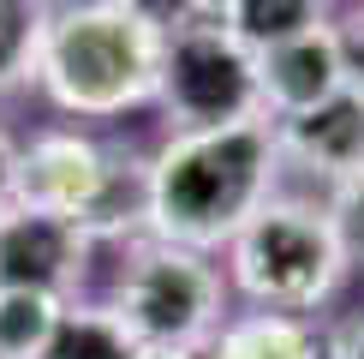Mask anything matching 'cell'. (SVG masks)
I'll return each mask as SVG.
<instances>
[{
  "label": "cell",
  "mask_w": 364,
  "mask_h": 359,
  "mask_svg": "<svg viewBox=\"0 0 364 359\" xmlns=\"http://www.w3.org/2000/svg\"><path fill=\"white\" fill-rule=\"evenodd\" d=\"M275 186L281 144L269 114L168 132V144L144 162V234L209 258L275 198Z\"/></svg>",
  "instance_id": "obj_1"
},
{
  "label": "cell",
  "mask_w": 364,
  "mask_h": 359,
  "mask_svg": "<svg viewBox=\"0 0 364 359\" xmlns=\"http://www.w3.org/2000/svg\"><path fill=\"white\" fill-rule=\"evenodd\" d=\"M161 30L126 12L119 0H84L48 19L36 54V84L66 114L108 120L156 102L161 84Z\"/></svg>",
  "instance_id": "obj_2"
},
{
  "label": "cell",
  "mask_w": 364,
  "mask_h": 359,
  "mask_svg": "<svg viewBox=\"0 0 364 359\" xmlns=\"http://www.w3.org/2000/svg\"><path fill=\"white\" fill-rule=\"evenodd\" d=\"M227 264H233V288L263 311H316L341 293L353 276V251L335 222L328 198H287L275 192L257 216L227 239Z\"/></svg>",
  "instance_id": "obj_3"
},
{
  "label": "cell",
  "mask_w": 364,
  "mask_h": 359,
  "mask_svg": "<svg viewBox=\"0 0 364 359\" xmlns=\"http://www.w3.org/2000/svg\"><path fill=\"white\" fill-rule=\"evenodd\" d=\"M108 311L126 323V335L138 348H197L221 329L227 311V288L221 269L203 251L168 246V239H132L119 258Z\"/></svg>",
  "instance_id": "obj_4"
},
{
  "label": "cell",
  "mask_w": 364,
  "mask_h": 359,
  "mask_svg": "<svg viewBox=\"0 0 364 359\" xmlns=\"http://www.w3.org/2000/svg\"><path fill=\"white\" fill-rule=\"evenodd\" d=\"M156 102L173 132L191 126H233V120L263 114V84H257V48L227 36L221 24H179L161 42V84Z\"/></svg>",
  "instance_id": "obj_5"
},
{
  "label": "cell",
  "mask_w": 364,
  "mask_h": 359,
  "mask_svg": "<svg viewBox=\"0 0 364 359\" xmlns=\"http://www.w3.org/2000/svg\"><path fill=\"white\" fill-rule=\"evenodd\" d=\"M90 269V239L72 216L18 204L0 209V288H36L72 299Z\"/></svg>",
  "instance_id": "obj_6"
},
{
  "label": "cell",
  "mask_w": 364,
  "mask_h": 359,
  "mask_svg": "<svg viewBox=\"0 0 364 359\" xmlns=\"http://www.w3.org/2000/svg\"><path fill=\"white\" fill-rule=\"evenodd\" d=\"M275 144H281V168L311 174L328 192L358 186L364 180V96L346 84L316 108L275 120Z\"/></svg>",
  "instance_id": "obj_7"
},
{
  "label": "cell",
  "mask_w": 364,
  "mask_h": 359,
  "mask_svg": "<svg viewBox=\"0 0 364 359\" xmlns=\"http://www.w3.org/2000/svg\"><path fill=\"white\" fill-rule=\"evenodd\" d=\"M114 162H119V150H102L96 138H78V132L36 138L18 156V204L72 216L84 228V222L96 216L108 180H114Z\"/></svg>",
  "instance_id": "obj_8"
},
{
  "label": "cell",
  "mask_w": 364,
  "mask_h": 359,
  "mask_svg": "<svg viewBox=\"0 0 364 359\" xmlns=\"http://www.w3.org/2000/svg\"><path fill=\"white\" fill-rule=\"evenodd\" d=\"M257 84H263V114L269 120L305 114V108H316V102H328L335 90H346L335 24L299 30V36L263 48V54H257Z\"/></svg>",
  "instance_id": "obj_9"
},
{
  "label": "cell",
  "mask_w": 364,
  "mask_h": 359,
  "mask_svg": "<svg viewBox=\"0 0 364 359\" xmlns=\"http://www.w3.org/2000/svg\"><path fill=\"white\" fill-rule=\"evenodd\" d=\"M203 359H323V335L299 311H245L203 341Z\"/></svg>",
  "instance_id": "obj_10"
},
{
  "label": "cell",
  "mask_w": 364,
  "mask_h": 359,
  "mask_svg": "<svg viewBox=\"0 0 364 359\" xmlns=\"http://www.w3.org/2000/svg\"><path fill=\"white\" fill-rule=\"evenodd\" d=\"M203 24H221L227 36H239L245 48H275V42L299 36V30L328 24V0H203L197 12Z\"/></svg>",
  "instance_id": "obj_11"
},
{
  "label": "cell",
  "mask_w": 364,
  "mask_h": 359,
  "mask_svg": "<svg viewBox=\"0 0 364 359\" xmlns=\"http://www.w3.org/2000/svg\"><path fill=\"white\" fill-rule=\"evenodd\" d=\"M132 353H138V341L108 306H66L42 348V359H132Z\"/></svg>",
  "instance_id": "obj_12"
},
{
  "label": "cell",
  "mask_w": 364,
  "mask_h": 359,
  "mask_svg": "<svg viewBox=\"0 0 364 359\" xmlns=\"http://www.w3.org/2000/svg\"><path fill=\"white\" fill-rule=\"evenodd\" d=\"M66 299L36 288H0V359H42Z\"/></svg>",
  "instance_id": "obj_13"
},
{
  "label": "cell",
  "mask_w": 364,
  "mask_h": 359,
  "mask_svg": "<svg viewBox=\"0 0 364 359\" xmlns=\"http://www.w3.org/2000/svg\"><path fill=\"white\" fill-rule=\"evenodd\" d=\"M48 19H54L48 0H0V90H18L24 78H36Z\"/></svg>",
  "instance_id": "obj_14"
},
{
  "label": "cell",
  "mask_w": 364,
  "mask_h": 359,
  "mask_svg": "<svg viewBox=\"0 0 364 359\" xmlns=\"http://www.w3.org/2000/svg\"><path fill=\"white\" fill-rule=\"evenodd\" d=\"M335 24V48H341V72H346V84L364 96V0L353 12H341V19H328Z\"/></svg>",
  "instance_id": "obj_15"
},
{
  "label": "cell",
  "mask_w": 364,
  "mask_h": 359,
  "mask_svg": "<svg viewBox=\"0 0 364 359\" xmlns=\"http://www.w3.org/2000/svg\"><path fill=\"white\" fill-rule=\"evenodd\" d=\"M119 6H126V12H138L144 24H156L161 36H168V30L191 24L197 12H203V0H119Z\"/></svg>",
  "instance_id": "obj_16"
},
{
  "label": "cell",
  "mask_w": 364,
  "mask_h": 359,
  "mask_svg": "<svg viewBox=\"0 0 364 359\" xmlns=\"http://www.w3.org/2000/svg\"><path fill=\"white\" fill-rule=\"evenodd\" d=\"M323 359H364V311L341 318V323L323 335Z\"/></svg>",
  "instance_id": "obj_17"
},
{
  "label": "cell",
  "mask_w": 364,
  "mask_h": 359,
  "mask_svg": "<svg viewBox=\"0 0 364 359\" xmlns=\"http://www.w3.org/2000/svg\"><path fill=\"white\" fill-rule=\"evenodd\" d=\"M12 198H18V150H12V138L0 132V209H6Z\"/></svg>",
  "instance_id": "obj_18"
},
{
  "label": "cell",
  "mask_w": 364,
  "mask_h": 359,
  "mask_svg": "<svg viewBox=\"0 0 364 359\" xmlns=\"http://www.w3.org/2000/svg\"><path fill=\"white\" fill-rule=\"evenodd\" d=\"M132 359H203L197 348H138Z\"/></svg>",
  "instance_id": "obj_19"
}]
</instances>
